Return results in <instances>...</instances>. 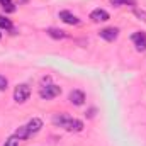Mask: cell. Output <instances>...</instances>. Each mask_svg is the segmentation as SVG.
<instances>
[{"label":"cell","mask_w":146,"mask_h":146,"mask_svg":"<svg viewBox=\"0 0 146 146\" xmlns=\"http://www.w3.org/2000/svg\"><path fill=\"white\" fill-rule=\"evenodd\" d=\"M53 124L54 126H60V127H63V129H66V131H75V133H78V131H82L83 129V122L82 121H78V119H73V117H68L66 114H56L54 117H53Z\"/></svg>","instance_id":"6da1fadb"},{"label":"cell","mask_w":146,"mask_h":146,"mask_svg":"<svg viewBox=\"0 0 146 146\" xmlns=\"http://www.w3.org/2000/svg\"><path fill=\"white\" fill-rule=\"evenodd\" d=\"M100 37L102 39H106V41H115L117 39V36H119V29H115V27H106V29H102L100 33Z\"/></svg>","instance_id":"52a82bcc"},{"label":"cell","mask_w":146,"mask_h":146,"mask_svg":"<svg viewBox=\"0 0 146 146\" xmlns=\"http://www.w3.org/2000/svg\"><path fill=\"white\" fill-rule=\"evenodd\" d=\"M29 95H31V88H29L26 83H22V85H17V87H15L14 100H15L17 104H22V102H26V100L29 99Z\"/></svg>","instance_id":"7a4b0ae2"},{"label":"cell","mask_w":146,"mask_h":146,"mask_svg":"<svg viewBox=\"0 0 146 146\" xmlns=\"http://www.w3.org/2000/svg\"><path fill=\"white\" fill-rule=\"evenodd\" d=\"M60 19H61L63 22L70 24V26H78V24H80L78 17H75L72 12H68V10H61V12H60Z\"/></svg>","instance_id":"ba28073f"},{"label":"cell","mask_w":146,"mask_h":146,"mask_svg":"<svg viewBox=\"0 0 146 146\" xmlns=\"http://www.w3.org/2000/svg\"><path fill=\"white\" fill-rule=\"evenodd\" d=\"M131 39L139 51H146V33H134Z\"/></svg>","instance_id":"277c9868"},{"label":"cell","mask_w":146,"mask_h":146,"mask_svg":"<svg viewBox=\"0 0 146 146\" xmlns=\"http://www.w3.org/2000/svg\"><path fill=\"white\" fill-rule=\"evenodd\" d=\"M5 146H19V139H17L15 136H12L10 139L5 141Z\"/></svg>","instance_id":"5bb4252c"},{"label":"cell","mask_w":146,"mask_h":146,"mask_svg":"<svg viewBox=\"0 0 146 146\" xmlns=\"http://www.w3.org/2000/svg\"><path fill=\"white\" fill-rule=\"evenodd\" d=\"M14 136L17 138V139H26V138H29V133H27V127L26 126H22V127H19L15 133H14Z\"/></svg>","instance_id":"8fae6325"},{"label":"cell","mask_w":146,"mask_h":146,"mask_svg":"<svg viewBox=\"0 0 146 146\" xmlns=\"http://www.w3.org/2000/svg\"><path fill=\"white\" fill-rule=\"evenodd\" d=\"M134 14H136L138 17H141V19L146 22V12H143V10H138V9H136V10H134Z\"/></svg>","instance_id":"2e32d148"},{"label":"cell","mask_w":146,"mask_h":146,"mask_svg":"<svg viewBox=\"0 0 146 146\" xmlns=\"http://www.w3.org/2000/svg\"><path fill=\"white\" fill-rule=\"evenodd\" d=\"M46 33H48L51 37H54V39H65V37H66V33H65V31L56 29V27H49Z\"/></svg>","instance_id":"30bf717a"},{"label":"cell","mask_w":146,"mask_h":146,"mask_svg":"<svg viewBox=\"0 0 146 146\" xmlns=\"http://www.w3.org/2000/svg\"><path fill=\"white\" fill-rule=\"evenodd\" d=\"M7 85H9V82H7V78L0 75V90H7Z\"/></svg>","instance_id":"9a60e30c"},{"label":"cell","mask_w":146,"mask_h":146,"mask_svg":"<svg viewBox=\"0 0 146 146\" xmlns=\"http://www.w3.org/2000/svg\"><path fill=\"white\" fill-rule=\"evenodd\" d=\"M0 3H2V7H3V5H7V3H12V0H0Z\"/></svg>","instance_id":"ac0fdd59"},{"label":"cell","mask_w":146,"mask_h":146,"mask_svg":"<svg viewBox=\"0 0 146 146\" xmlns=\"http://www.w3.org/2000/svg\"><path fill=\"white\" fill-rule=\"evenodd\" d=\"M112 5H136V0H110Z\"/></svg>","instance_id":"4fadbf2b"},{"label":"cell","mask_w":146,"mask_h":146,"mask_svg":"<svg viewBox=\"0 0 146 146\" xmlns=\"http://www.w3.org/2000/svg\"><path fill=\"white\" fill-rule=\"evenodd\" d=\"M0 37H2V33H0Z\"/></svg>","instance_id":"d6986e66"},{"label":"cell","mask_w":146,"mask_h":146,"mask_svg":"<svg viewBox=\"0 0 146 146\" xmlns=\"http://www.w3.org/2000/svg\"><path fill=\"white\" fill-rule=\"evenodd\" d=\"M0 29H12V22H10V19H7V17H3V15H0Z\"/></svg>","instance_id":"7c38bea8"},{"label":"cell","mask_w":146,"mask_h":146,"mask_svg":"<svg viewBox=\"0 0 146 146\" xmlns=\"http://www.w3.org/2000/svg\"><path fill=\"white\" fill-rule=\"evenodd\" d=\"M3 10H7V12H14L15 7H14L12 3H7V5H3Z\"/></svg>","instance_id":"e0dca14e"},{"label":"cell","mask_w":146,"mask_h":146,"mask_svg":"<svg viewBox=\"0 0 146 146\" xmlns=\"http://www.w3.org/2000/svg\"><path fill=\"white\" fill-rule=\"evenodd\" d=\"M70 102L75 104V106H82L85 102V94L82 90H73L70 94Z\"/></svg>","instance_id":"9c48e42d"},{"label":"cell","mask_w":146,"mask_h":146,"mask_svg":"<svg viewBox=\"0 0 146 146\" xmlns=\"http://www.w3.org/2000/svg\"><path fill=\"white\" fill-rule=\"evenodd\" d=\"M27 133H29V138L33 136V134H36L41 131V127H42V121L39 119V117H34V119H31L29 122H27Z\"/></svg>","instance_id":"8992f818"},{"label":"cell","mask_w":146,"mask_h":146,"mask_svg":"<svg viewBox=\"0 0 146 146\" xmlns=\"http://www.w3.org/2000/svg\"><path fill=\"white\" fill-rule=\"evenodd\" d=\"M90 19L94 22H106V21H109V12L104 9H95V10H92Z\"/></svg>","instance_id":"5b68a950"},{"label":"cell","mask_w":146,"mask_h":146,"mask_svg":"<svg viewBox=\"0 0 146 146\" xmlns=\"http://www.w3.org/2000/svg\"><path fill=\"white\" fill-rule=\"evenodd\" d=\"M60 94H61V88H60L58 85H46V87H42L41 92H39L41 99H46V100L54 99V97H58Z\"/></svg>","instance_id":"3957f363"}]
</instances>
